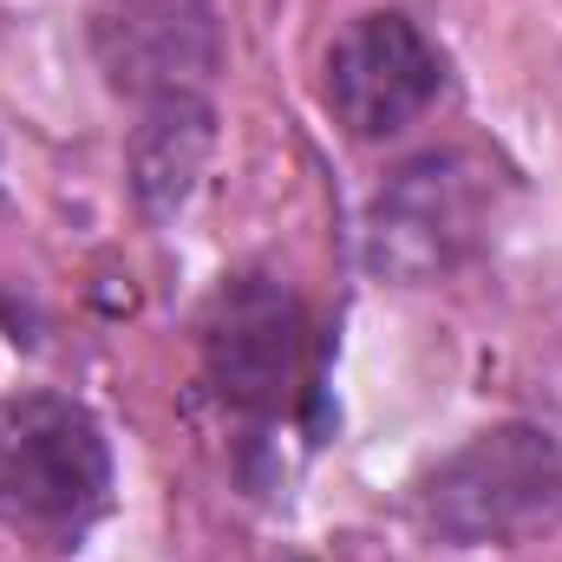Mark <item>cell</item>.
I'll return each mask as SVG.
<instances>
[{
  "mask_svg": "<svg viewBox=\"0 0 562 562\" xmlns=\"http://www.w3.org/2000/svg\"><path fill=\"white\" fill-rule=\"evenodd\" d=\"M413 517L445 550H517L562 524V445L543 425H491L419 477Z\"/></svg>",
  "mask_w": 562,
  "mask_h": 562,
  "instance_id": "1",
  "label": "cell"
},
{
  "mask_svg": "<svg viewBox=\"0 0 562 562\" xmlns=\"http://www.w3.org/2000/svg\"><path fill=\"white\" fill-rule=\"evenodd\" d=\"M92 59L132 105L210 92V79L223 72V20L210 0H99Z\"/></svg>",
  "mask_w": 562,
  "mask_h": 562,
  "instance_id": "6",
  "label": "cell"
},
{
  "mask_svg": "<svg viewBox=\"0 0 562 562\" xmlns=\"http://www.w3.org/2000/svg\"><path fill=\"white\" fill-rule=\"evenodd\" d=\"M307 321L294 288L276 276H236L203 307V373L243 419H276L301 393Z\"/></svg>",
  "mask_w": 562,
  "mask_h": 562,
  "instance_id": "4",
  "label": "cell"
},
{
  "mask_svg": "<svg viewBox=\"0 0 562 562\" xmlns=\"http://www.w3.org/2000/svg\"><path fill=\"white\" fill-rule=\"evenodd\" d=\"M112 504V445L72 400L33 393L0 413V517L72 550Z\"/></svg>",
  "mask_w": 562,
  "mask_h": 562,
  "instance_id": "2",
  "label": "cell"
},
{
  "mask_svg": "<svg viewBox=\"0 0 562 562\" xmlns=\"http://www.w3.org/2000/svg\"><path fill=\"white\" fill-rule=\"evenodd\" d=\"M491 223V164L471 150L406 157L367 203V262L386 281H445Z\"/></svg>",
  "mask_w": 562,
  "mask_h": 562,
  "instance_id": "3",
  "label": "cell"
},
{
  "mask_svg": "<svg viewBox=\"0 0 562 562\" xmlns=\"http://www.w3.org/2000/svg\"><path fill=\"white\" fill-rule=\"evenodd\" d=\"M210 150H216V105L210 92H177V99H150L138 105V125L125 138V177H132V196L150 223H170L203 170H210Z\"/></svg>",
  "mask_w": 562,
  "mask_h": 562,
  "instance_id": "7",
  "label": "cell"
},
{
  "mask_svg": "<svg viewBox=\"0 0 562 562\" xmlns=\"http://www.w3.org/2000/svg\"><path fill=\"white\" fill-rule=\"evenodd\" d=\"M438 86H445V66H438L431 40L393 7L353 13L321 59L327 112L367 144L400 138L406 125H419L438 99Z\"/></svg>",
  "mask_w": 562,
  "mask_h": 562,
  "instance_id": "5",
  "label": "cell"
}]
</instances>
